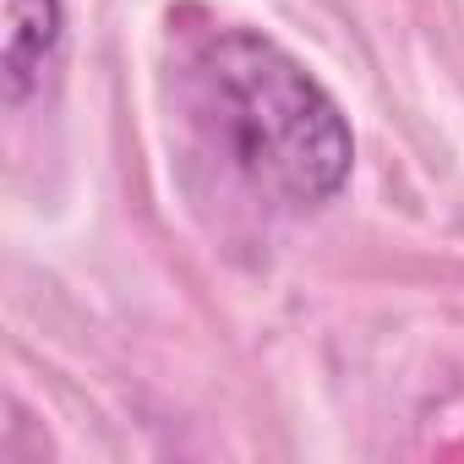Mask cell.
<instances>
[{"instance_id": "cell-1", "label": "cell", "mask_w": 464, "mask_h": 464, "mask_svg": "<svg viewBox=\"0 0 464 464\" xmlns=\"http://www.w3.org/2000/svg\"><path fill=\"white\" fill-rule=\"evenodd\" d=\"M186 110L218 164L290 213L328 208L355 169L339 99L268 34L218 28L186 61Z\"/></svg>"}, {"instance_id": "cell-2", "label": "cell", "mask_w": 464, "mask_h": 464, "mask_svg": "<svg viewBox=\"0 0 464 464\" xmlns=\"http://www.w3.org/2000/svg\"><path fill=\"white\" fill-rule=\"evenodd\" d=\"M66 39V0H6V39H0V93L23 110Z\"/></svg>"}]
</instances>
